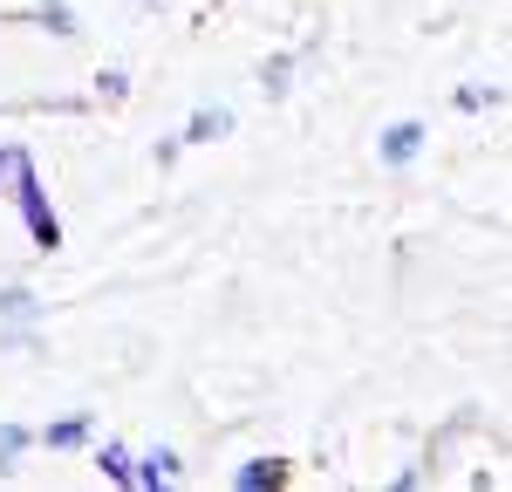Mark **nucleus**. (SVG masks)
<instances>
[{
    "instance_id": "nucleus-1",
    "label": "nucleus",
    "mask_w": 512,
    "mask_h": 492,
    "mask_svg": "<svg viewBox=\"0 0 512 492\" xmlns=\"http://www.w3.org/2000/svg\"><path fill=\"white\" fill-rule=\"evenodd\" d=\"M0 192L14 199V212H21V226H28L35 253H55V246H62V219H55V205H48V192H41L35 158H21V164H14V171L0 178Z\"/></svg>"
},
{
    "instance_id": "nucleus-2",
    "label": "nucleus",
    "mask_w": 512,
    "mask_h": 492,
    "mask_svg": "<svg viewBox=\"0 0 512 492\" xmlns=\"http://www.w3.org/2000/svg\"><path fill=\"white\" fill-rule=\"evenodd\" d=\"M424 144H431V123L396 117L390 130H376V164H383V171H410V164L424 158Z\"/></svg>"
},
{
    "instance_id": "nucleus-3",
    "label": "nucleus",
    "mask_w": 512,
    "mask_h": 492,
    "mask_svg": "<svg viewBox=\"0 0 512 492\" xmlns=\"http://www.w3.org/2000/svg\"><path fill=\"white\" fill-rule=\"evenodd\" d=\"M185 479V458L171 445H151V451H137V465H130V492H171Z\"/></svg>"
},
{
    "instance_id": "nucleus-4",
    "label": "nucleus",
    "mask_w": 512,
    "mask_h": 492,
    "mask_svg": "<svg viewBox=\"0 0 512 492\" xmlns=\"http://www.w3.org/2000/svg\"><path fill=\"white\" fill-rule=\"evenodd\" d=\"M89 438H96V417H89V410L48 417V424L35 431V445H48V451H89Z\"/></svg>"
},
{
    "instance_id": "nucleus-5",
    "label": "nucleus",
    "mask_w": 512,
    "mask_h": 492,
    "mask_svg": "<svg viewBox=\"0 0 512 492\" xmlns=\"http://www.w3.org/2000/svg\"><path fill=\"white\" fill-rule=\"evenodd\" d=\"M219 137H233V110L226 103H198L185 130H178V144H219Z\"/></svg>"
},
{
    "instance_id": "nucleus-6",
    "label": "nucleus",
    "mask_w": 512,
    "mask_h": 492,
    "mask_svg": "<svg viewBox=\"0 0 512 492\" xmlns=\"http://www.w3.org/2000/svg\"><path fill=\"white\" fill-rule=\"evenodd\" d=\"M287 479H294L287 458H246V465L233 472V492H280Z\"/></svg>"
},
{
    "instance_id": "nucleus-7",
    "label": "nucleus",
    "mask_w": 512,
    "mask_h": 492,
    "mask_svg": "<svg viewBox=\"0 0 512 492\" xmlns=\"http://www.w3.org/2000/svg\"><path fill=\"white\" fill-rule=\"evenodd\" d=\"M89 458H96V472H103L110 486H123V492H130V465H137V451L123 445V438H103V445L89 438Z\"/></svg>"
},
{
    "instance_id": "nucleus-8",
    "label": "nucleus",
    "mask_w": 512,
    "mask_h": 492,
    "mask_svg": "<svg viewBox=\"0 0 512 492\" xmlns=\"http://www.w3.org/2000/svg\"><path fill=\"white\" fill-rule=\"evenodd\" d=\"M294 69H301V48H280V55H267V62H260V96H267V103H280V96L294 89Z\"/></svg>"
},
{
    "instance_id": "nucleus-9",
    "label": "nucleus",
    "mask_w": 512,
    "mask_h": 492,
    "mask_svg": "<svg viewBox=\"0 0 512 492\" xmlns=\"http://www.w3.org/2000/svg\"><path fill=\"white\" fill-rule=\"evenodd\" d=\"M28 451H35V424H14V417H7V424H0V479H14Z\"/></svg>"
},
{
    "instance_id": "nucleus-10",
    "label": "nucleus",
    "mask_w": 512,
    "mask_h": 492,
    "mask_svg": "<svg viewBox=\"0 0 512 492\" xmlns=\"http://www.w3.org/2000/svg\"><path fill=\"white\" fill-rule=\"evenodd\" d=\"M41 294L35 287H0V328H35Z\"/></svg>"
},
{
    "instance_id": "nucleus-11",
    "label": "nucleus",
    "mask_w": 512,
    "mask_h": 492,
    "mask_svg": "<svg viewBox=\"0 0 512 492\" xmlns=\"http://www.w3.org/2000/svg\"><path fill=\"white\" fill-rule=\"evenodd\" d=\"M28 21H35V28H48L55 41H76L82 35V21H76V7H69V0H41Z\"/></svg>"
},
{
    "instance_id": "nucleus-12",
    "label": "nucleus",
    "mask_w": 512,
    "mask_h": 492,
    "mask_svg": "<svg viewBox=\"0 0 512 492\" xmlns=\"http://www.w3.org/2000/svg\"><path fill=\"white\" fill-rule=\"evenodd\" d=\"M499 103H506V89H492V82H458V89H451V110H465V117L499 110Z\"/></svg>"
},
{
    "instance_id": "nucleus-13",
    "label": "nucleus",
    "mask_w": 512,
    "mask_h": 492,
    "mask_svg": "<svg viewBox=\"0 0 512 492\" xmlns=\"http://www.w3.org/2000/svg\"><path fill=\"white\" fill-rule=\"evenodd\" d=\"M96 103H130V69H103L96 76Z\"/></svg>"
},
{
    "instance_id": "nucleus-14",
    "label": "nucleus",
    "mask_w": 512,
    "mask_h": 492,
    "mask_svg": "<svg viewBox=\"0 0 512 492\" xmlns=\"http://www.w3.org/2000/svg\"><path fill=\"white\" fill-rule=\"evenodd\" d=\"M390 486H396V492H424V486H431V472H424V465H403Z\"/></svg>"
},
{
    "instance_id": "nucleus-15",
    "label": "nucleus",
    "mask_w": 512,
    "mask_h": 492,
    "mask_svg": "<svg viewBox=\"0 0 512 492\" xmlns=\"http://www.w3.org/2000/svg\"><path fill=\"white\" fill-rule=\"evenodd\" d=\"M151 158H158V164H164V171H171V164L185 158V144H178V137H158V151H151Z\"/></svg>"
},
{
    "instance_id": "nucleus-16",
    "label": "nucleus",
    "mask_w": 512,
    "mask_h": 492,
    "mask_svg": "<svg viewBox=\"0 0 512 492\" xmlns=\"http://www.w3.org/2000/svg\"><path fill=\"white\" fill-rule=\"evenodd\" d=\"M0 349H35V328H0Z\"/></svg>"
}]
</instances>
